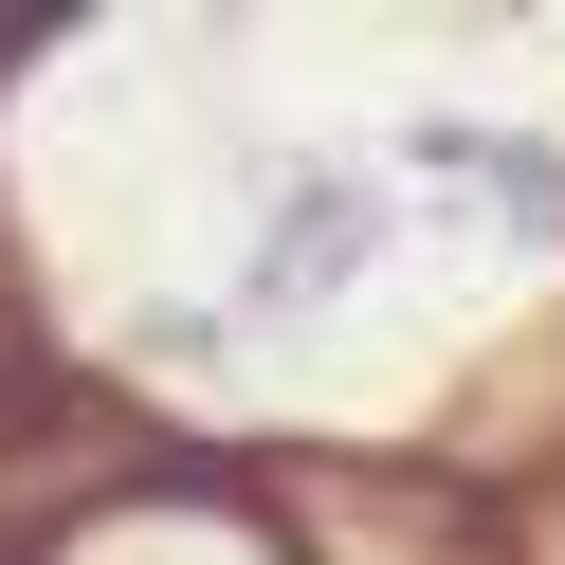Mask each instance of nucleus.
<instances>
[{
  "instance_id": "1",
  "label": "nucleus",
  "mask_w": 565,
  "mask_h": 565,
  "mask_svg": "<svg viewBox=\"0 0 565 565\" xmlns=\"http://www.w3.org/2000/svg\"><path fill=\"white\" fill-rule=\"evenodd\" d=\"M365 256H383V201H365V164H292V183H274V220H256V310H310V292H347Z\"/></svg>"
}]
</instances>
